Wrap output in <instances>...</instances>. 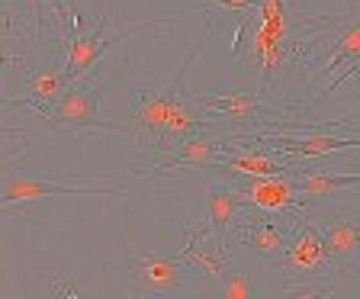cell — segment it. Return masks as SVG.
Returning a JSON list of instances; mask_svg holds the SVG:
<instances>
[{"label": "cell", "mask_w": 360, "mask_h": 299, "mask_svg": "<svg viewBox=\"0 0 360 299\" xmlns=\"http://www.w3.org/2000/svg\"><path fill=\"white\" fill-rule=\"evenodd\" d=\"M42 4L45 0H20V7L26 10V16H30L32 26H36V36H42Z\"/></svg>", "instance_id": "21"}, {"label": "cell", "mask_w": 360, "mask_h": 299, "mask_svg": "<svg viewBox=\"0 0 360 299\" xmlns=\"http://www.w3.org/2000/svg\"><path fill=\"white\" fill-rule=\"evenodd\" d=\"M219 293H222L225 299H248V296H255L251 280H248V274H241V270H225L222 277H219Z\"/></svg>", "instance_id": "19"}, {"label": "cell", "mask_w": 360, "mask_h": 299, "mask_svg": "<svg viewBox=\"0 0 360 299\" xmlns=\"http://www.w3.org/2000/svg\"><path fill=\"white\" fill-rule=\"evenodd\" d=\"M126 187H65L55 180L36 177H10L4 184V210H13L22 200H42V196H126Z\"/></svg>", "instance_id": "13"}, {"label": "cell", "mask_w": 360, "mask_h": 299, "mask_svg": "<svg viewBox=\"0 0 360 299\" xmlns=\"http://www.w3.org/2000/svg\"><path fill=\"white\" fill-rule=\"evenodd\" d=\"M322 238L331 267H345L360 251V222L357 219H331L328 225H322Z\"/></svg>", "instance_id": "16"}, {"label": "cell", "mask_w": 360, "mask_h": 299, "mask_svg": "<svg viewBox=\"0 0 360 299\" xmlns=\"http://www.w3.org/2000/svg\"><path fill=\"white\" fill-rule=\"evenodd\" d=\"M103 90L106 81L68 84V90L55 100L49 116H45V129H106V132H122V122H106L100 116Z\"/></svg>", "instance_id": "2"}, {"label": "cell", "mask_w": 360, "mask_h": 299, "mask_svg": "<svg viewBox=\"0 0 360 299\" xmlns=\"http://www.w3.org/2000/svg\"><path fill=\"white\" fill-rule=\"evenodd\" d=\"M49 286H52V290H45V296H52V293H58V296H71V299L81 296V290H71L68 280H58V284H49Z\"/></svg>", "instance_id": "22"}, {"label": "cell", "mask_w": 360, "mask_h": 299, "mask_svg": "<svg viewBox=\"0 0 360 299\" xmlns=\"http://www.w3.org/2000/svg\"><path fill=\"white\" fill-rule=\"evenodd\" d=\"M106 23H110V20H106V16H100L97 30H84V32H77V36L68 39V49H65V75H68V81H71V84H75L77 77L87 75L90 68H94L106 55V49H112L116 42L129 39L135 30H142V26H126V30L106 36Z\"/></svg>", "instance_id": "8"}, {"label": "cell", "mask_w": 360, "mask_h": 299, "mask_svg": "<svg viewBox=\"0 0 360 299\" xmlns=\"http://www.w3.org/2000/svg\"><path fill=\"white\" fill-rule=\"evenodd\" d=\"M200 52H202V39L190 49L184 65L177 68V75H174L165 87L145 84V87L135 90V97L129 100V120L122 122V132H126L135 145H142V148H158V145H161V135H165V126H167V120H171V110L177 106V100L184 97V90H187V71Z\"/></svg>", "instance_id": "1"}, {"label": "cell", "mask_w": 360, "mask_h": 299, "mask_svg": "<svg viewBox=\"0 0 360 299\" xmlns=\"http://www.w3.org/2000/svg\"><path fill=\"white\" fill-rule=\"evenodd\" d=\"M68 75H65V65H45L39 71H32L30 81H26V103H32L36 110H45L49 103L61 97L68 90Z\"/></svg>", "instance_id": "17"}, {"label": "cell", "mask_w": 360, "mask_h": 299, "mask_svg": "<svg viewBox=\"0 0 360 299\" xmlns=\"http://www.w3.org/2000/svg\"><path fill=\"white\" fill-rule=\"evenodd\" d=\"M241 142H255L264 148H280L296 158H325L328 151H347L360 148V135H306V139H292V135H270V132H241Z\"/></svg>", "instance_id": "11"}, {"label": "cell", "mask_w": 360, "mask_h": 299, "mask_svg": "<svg viewBox=\"0 0 360 299\" xmlns=\"http://www.w3.org/2000/svg\"><path fill=\"white\" fill-rule=\"evenodd\" d=\"M200 100L210 106L216 116L229 120L232 126L245 129V132H248V126L255 120H261V116H277V110H274V106H264L255 94H229V97H206V94H200Z\"/></svg>", "instance_id": "15"}, {"label": "cell", "mask_w": 360, "mask_h": 299, "mask_svg": "<svg viewBox=\"0 0 360 299\" xmlns=\"http://www.w3.org/2000/svg\"><path fill=\"white\" fill-rule=\"evenodd\" d=\"M187 284V264L174 257L139 251L132 257V293L135 296H167Z\"/></svg>", "instance_id": "7"}, {"label": "cell", "mask_w": 360, "mask_h": 299, "mask_svg": "<svg viewBox=\"0 0 360 299\" xmlns=\"http://www.w3.org/2000/svg\"><path fill=\"white\" fill-rule=\"evenodd\" d=\"M300 174H238V190L245 200L267 212H296L309 210L306 196L296 190Z\"/></svg>", "instance_id": "6"}, {"label": "cell", "mask_w": 360, "mask_h": 299, "mask_svg": "<svg viewBox=\"0 0 360 299\" xmlns=\"http://www.w3.org/2000/svg\"><path fill=\"white\" fill-rule=\"evenodd\" d=\"M283 270L290 274H302V277H319L325 267H331L328 251H325V238L322 229H315L309 219H302L296 212V222H292V238L283 251Z\"/></svg>", "instance_id": "9"}, {"label": "cell", "mask_w": 360, "mask_h": 299, "mask_svg": "<svg viewBox=\"0 0 360 299\" xmlns=\"http://www.w3.org/2000/svg\"><path fill=\"white\" fill-rule=\"evenodd\" d=\"M212 116H216V113L202 103L200 94H190V90H184V97H180L177 106L171 110V120H167V126H165V135H161V145H158V151L165 155V151L177 148L180 142H187V139L200 135L202 129L212 126Z\"/></svg>", "instance_id": "12"}, {"label": "cell", "mask_w": 360, "mask_h": 299, "mask_svg": "<svg viewBox=\"0 0 360 299\" xmlns=\"http://www.w3.org/2000/svg\"><path fill=\"white\" fill-rule=\"evenodd\" d=\"M116 4H120V0H110V7H106V20H112V13H116Z\"/></svg>", "instance_id": "23"}, {"label": "cell", "mask_w": 360, "mask_h": 299, "mask_svg": "<svg viewBox=\"0 0 360 299\" xmlns=\"http://www.w3.org/2000/svg\"><path fill=\"white\" fill-rule=\"evenodd\" d=\"M45 4H49V13L55 16V23L65 30V39H71V36L87 30V26H84L81 0H45Z\"/></svg>", "instance_id": "18"}, {"label": "cell", "mask_w": 360, "mask_h": 299, "mask_svg": "<svg viewBox=\"0 0 360 299\" xmlns=\"http://www.w3.org/2000/svg\"><path fill=\"white\" fill-rule=\"evenodd\" d=\"M322 58H325V65L319 68L312 77V84H319L315 103L328 100L338 87H345L360 71V13L341 26V32H338L335 42L322 52Z\"/></svg>", "instance_id": "4"}, {"label": "cell", "mask_w": 360, "mask_h": 299, "mask_svg": "<svg viewBox=\"0 0 360 299\" xmlns=\"http://www.w3.org/2000/svg\"><path fill=\"white\" fill-rule=\"evenodd\" d=\"M296 212H267V210H257V206L248 203L245 212H241L245 222H241V229H238V241L251 255L261 257V261H280L292 238Z\"/></svg>", "instance_id": "3"}, {"label": "cell", "mask_w": 360, "mask_h": 299, "mask_svg": "<svg viewBox=\"0 0 360 299\" xmlns=\"http://www.w3.org/2000/svg\"><path fill=\"white\" fill-rule=\"evenodd\" d=\"M248 200L238 187H229V184H210V193H206V219H210L212 232L219 241L229 245V232H232L235 219L245 212Z\"/></svg>", "instance_id": "14"}, {"label": "cell", "mask_w": 360, "mask_h": 299, "mask_svg": "<svg viewBox=\"0 0 360 299\" xmlns=\"http://www.w3.org/2000/svg\"><path fill=\"white\" fill-rule=\"evenodd\" d=\"M187 245L180 248V261L190 270H196L200 277H222L229 270V245L216 238V232H210V219L202 222H190L187 229Z\"/></svg>", "instance_id": "10"}, {"label": "cell", "mask_w": 360, "mask_h": 299, "mask_svg": "<svg viewBox=\"0 0 360 299\" xmlns=\"http://www.w3.org/2000/svg\"><path fill=\"white\" fill-rule=\"evenodd\" d=\"M238 126H219L212 122L210 129H202L200 135L187 139V142H180L177 148L165 151L161 161L151 167V174H161V171H171V167H202L206 161H216L222 151H229L232 145H241V132H235Z\"/></svg>", "instance_id": "5"}, {"label": "cell", "mask_w": 360, "mask_h": 299, "mask_svg": "<svg viewBox=\"0 0 360 299\" xmlns=\"http://www.w3.org/2000/svg\"><path fill=\"white\" fill-rule=\"evenodd\" d=\"M210 7H222V10H229V13H235V16H241V20H248V16L257 10V0H206Z\"/></svg>", "instance_id": "20"}]
</instances>
